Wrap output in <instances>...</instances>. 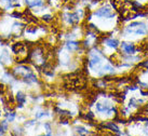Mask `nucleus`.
<instances>
[{"label": "nucleus", "mask_w": 148, "mask_h": 136, "mask_svg": "<svg viewBox=\"0 0 148 136\" xmlns=\"http://www.w3.org/2000/svg\"><path fill=\"white\" fill-rule=\"evenodd\" d=\"M121 49L123 51L124 53L129 54V55H132L136 52V48L134 43H131V42H123L121 44Z\"/></svg>", "instance_id": "obj_8"}, {"label": "nucleus", "mask_w": 148, "mask_h": 136, "mask_svg": "<svg viewBox=\"0 0 148 136\" xmlns=\"http://www.w3.org/2000/svg\"><path fill=\"white\" fill-rule=\"evenodd\" d=\"M3 117L8 122H10V124H12L17 119V112L15 110H13V109H11V110H8V111L4 112Z\"/></svg>", "instance_id": "obj_9"}, {"label": "nucleus", "mask_w": 148, "mask_h": 136, "mask_svg": "<svg viewBox=\"0 0 148 136\" xmlns=\"http://www.w3.org/2000/svg\"><path fill=\"white\" fill-rule=\"evenodd\" d=\"M14 98H15V103L20 104V105H24L27 102V94L25 93L24 91H17L15 95H14Z\"/></svg>", "instance_id": "obj_7"}, {"label": "nucleus", "mask_w": 148, "mask_h": 136, "mask_svg": "<svg viewBox=\"0 0 148 136\" xmlns=\"http://www.w3.org/2000/svg\"><path fill=\"white\" fill-rule=\"evenodd\" d=\"M104 44L111 48V49H117L119 45V42L112 38H106V39H104Z\"/></svg>", "instance_id": "obj_10"}, {"label": "nucleus", "mask_w": 148, "mask_h": 136, "mask_svg": "<svg viewBox=\"0 0 148 136\" xmlns=\"http://www.w3.org/2000/svg\"><path fill=\"white\" fill-rule=\"evenodd\" d=\"M76 133L79 135H86V134H90V132L86 130L84 126H76Z\"/></svg>", "instance_id": "obj_12"}, {"label": "nucleus", "mask_w": 148, "mask_h": 136, "mask_svg": "<svg viewBox=\"0 0 148 136\" xmlns=\"http://www.w3.org/2000/svg\"><path fill=\"white\" fill-rule=\"evenodd\" d=\"M125 33H134V35H137V36H144V35H147V29H146V26L143 23H132L125 28Z\"/></svg>", "instance_id": "obj_2"}, {"label": "nucleus", "mask_w": 148, "mask_h": 136, "mask_svg": "<svg viewBox=\"0 0 148 136\" xmlns=\"http://www.w3.org/2000/svg\"><path fill=\"white\" fill-rule=\"evenodd\" d=\"M15 63V57L11 52L10 49L3 48L0 53V67L7 69L9 67H12V65Z\"/></svg>", "instance_id": "obj_1"}, {"label": "nucleus", "mask_w": 148, "mask_h": 136, "mask_svg": "<svg viewBox=\"0 0 148 136\" xmlns=\"http://www.w3.org/2000/svg\"><path fill=\"white\" fill-rule=\"evenodd\" d=\"M53 20H54V17L52 14H50V13H45V14H42V16H41L42 22H45V23H51Z\"/></svg>", "instance_id": "obj_11"}, {"label": "nucleus", "mask_w": 148, "mask_h": 136, "mask_svg": "<svg viewBox=\"0 0 148 136\" xmlns=\"http://www.w3.org/2000/svg\"><path fill=\"white\" fill-rule=\"evenodd\" d=\"M0 135H7V133H5V131L2 128V126H1V125H0Z\"/></svg>", "instance_id": "obj_13"}, {"label": "nucleus", "mask_w": 148, "mask_h": 136, "mask_svg": "<svg viewBox=\"0 0 148 136\" xmlns=\"http://www.w3.org/2000/svg\"><path fill=\"white\" fill-rule=\"evenodd\" d=\"M95 16H99V17H111L114 16V14L111 13V9L109 7H104V8H101L99 10H96L94 12Z\"/></svg>", "instance_id": "obj_6"}, {"label": "nucleus", "mask_w": 148, "mask_h": 136, "mask_svg": "<svg viewBox=\"0 0 148 136\" xmlns=\"http://www.w3.org/2000/svg\"><path fill=\"white\" fill-rule=\"evenodd\" d=\"M95 108H96V111L101 112V113H105V112L106 113H110L114 110V108L111 107L110 103H108V102H99L95 105Z\"/></svg>", "instance_id": "obj_4"}, {"label": "nucleus", "mask_w": 148, "mask_h": 136, "mask_svg": "<svg viewBox=\"0 0 148 136\" xmlns=\"http://www.w3.org/2000/svg\"><path fill=\"white\" fill-rule=\"evenodd\" d=\"M81 48V43L75 39H68L67 41L64 43V49H66L67 51L71 52H77L79 49Z\"/></svg>", "instance_id": "obj_3"}, {"label": "nucleus", "mask_w": 148, "mask_h": 136, "mask_svg": "<svg viewBox=\"0 0 148 136\" xmlns=\"http://www.w3.org/2000/svg\"><path fill=\"white\" fill-rule=\"evenodd\" d=\"M26 7L29 9V10H36L38 8H41L45 4V0H24Z\"/></svg>", "instance_id": "obj_5"}]
</instances>
